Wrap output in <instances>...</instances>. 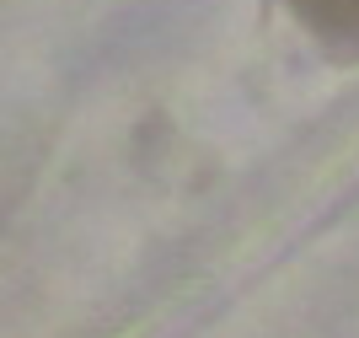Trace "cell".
<instances>
[{"label": "cell", "instance_id": "obj_1", "mask_svg": "<svg viewBox=\"0 0 359 338\" xmlns=\"http://www.w3.org/2000/svg\"><path fill=\"white\" fill-rule=\"evenodd\" d=\"M290 11L327 44L359 48V0H290Z\"/></svg>", "mask_w": 359, "mask_h": 338}]
</instances>
